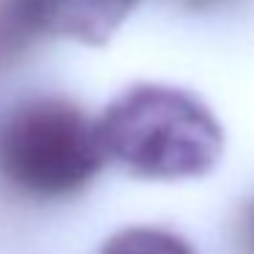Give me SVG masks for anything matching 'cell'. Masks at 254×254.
<instances>
[{"label": "cell", "mask_w": 254, "mask_h": 254, "mask_svg": "<svg viewBox=\"0 0 254 254\" xmlns=\"http://www.w3.org/2000/svg\"><path fill=\"white\" fill-rule=\"evenodd\" d=\"M137 3L139 0H11V19L22 33L99 47L126 22Z\"/></svg>", "instance_id": "obj_3"}, {"label": "cell", "mask_w": 254, "mask_h": 254, "mask_svg": "<svg viewBox=\"0 0 254 254\" xmlns=\"http://www.w3.org/2000/svg\"><path fill=\"white\" fill-rule=\"evenodd\" d=\"M101 254H194L183 238L156 227H128L101 246Z\"/></svg>", "instance_id": "obj_4"}, {"label": "cell", "mask_w": 254, "mask_h": 254, "mask_svg": "<svg viewBox=\"0 0 254 254\" xmlns=\"http://www.w3.org/2000/svg\"><path fill=\"white\" fill-rule=\"evenodd\" d=\"M191 3H208V0H191Z\"/></svg>", "instance_id": "obj_5"}, {"label": "cell", "mask_w": 254, "mask_h": 254, "mask_svg": "<svg viewBox=\"0 0 254 254\" xmlns=\"http://www.w3.org/2000/svg\"><path fill=\"white\" fill-rule=\"evenodd\" d=\"M104 164L96 118L66 96H25L0 118V178L25 197H71Z\"/></svg>", "instance_id": "obj_2"}, {"label": "cell", "mask_w": 254, "mask_h": 254, "mask_svg": "<svg viewBox=\"0 0 254 254\" xmlns=\"http://www.w3.org/2000/svg\"><path fill=\"white\" fill-rule=\"evenodd\" d=\"M107 161L145 181H194L216 170L224 128L197 93L167 82H134L96 118Z\"/></svg>", "instance_id": "obj_1"}]
</instances>
